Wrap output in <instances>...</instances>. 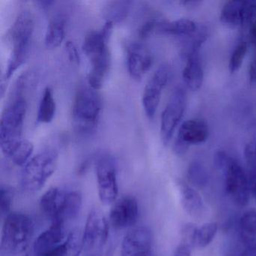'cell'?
Segmentation results:
<instances>
[{"label": "cell", "mask_w": 256, "mask_h": 256, "mask_svg": "<svg viewBox=\"0 0 256 256\" xmlns=\"http://www.w3.org/2000/svg\"><path fill=\"white\" fill-rule=\"evenodd\" d=\"M34 28V16L30 12L25 10L18 14L8 30L6 40L11 46L12 52L6 71L8 80L28 60Z\"/></svg>", "instance_id": "6da1fadb"}, {"label": "cell", "mask_w": 256, "mask_h": 256, "mask_svg": "<svg viewBox=\"0 0 256 256\" xmlns=\"http://www.w3.org/2000/svg\"><path fill=\"white\" fill-rule=\"evenodd\" d=\"M102 112V100L98 90L89 85H82L76 91L72 104V120L74 130L83 136H90L96 131Z\"/></svg>", "instance_id": "7a4b0ae2"}, {"label": "cell", "mask_w": 256, "mask_h": 256, "mask_svg": "<svg viewBox=\"0 0 256 256\" xmlns=\"http://www.w3.org/2000/svg\"><path fill=\"white\" fill-rule=\"evenodd\" d=\"M34 234L32 218L22 212H11L4 220L0 256H18L29 246Z\"/></svg>", "instance_id": "3957f363"}, {"label": "cell", "mask_w": 256, "mask_h": 256, "mask_svg": "<svg viewBox=\"0 0 256 256\" xmlns=\"http://www.w3.org/2000/svg\"><path fill=\"white\" fill-rule=\"evenodd\" d=\"M58 164V154L54 150L43 151L31 158L20 174L23 190L30 193L40 191L54 173Z\"/></svg>", "instance_id": "277c9868"}, {"label": "cell", "mask_w": 256, "mask_h": 256, "mask_svg": "<svg viewBox=\"0 0 256 256\" xmlns=\"http://www.w3.org/2000/svg\"><path fill=\"white\" fill-rule=\"evenodd\" d=\"M28 110L25 98H14L2 113L0 121V144L23 138L24 124Z\"/></svg>", "instance_id": "5b68a950"}, {"label": "cell", "mask_w": 256, "mask_h": 256, "mask_svg": "<svg viewBox=\"0 0 256 256\" xmlns=\"http://www.w3.org/2000/svg\"><path fill=\"white\" fill-rule=\"evenodd\" d=\"M98 197L104 204H110L118 196V167L112 156L102 154L96 162Z\"/></svg>", "instance_id": "8992f818"}, {"label": "cell", "mask_w": 256, "mask_h": 256, "mask_svg": "<svg viewBox=\"0 0 256 256\" xmlns=\"http://www.w3.org/2000/svg\"><path fill=\"white\" fill-rule=\"evenodd\" d=\"M186 106V92L182 88H176L162 114L160 133L164 145L169 144L173 137L176 127L184 116Z\"/></svg>", "instance_id": "52a82bcc"}, {"label": "cell", "mask_w": 256, "mask_h": 256, "mask_svg": "<svg viewBox=\"0 0 256 256\" xmlns=\"http://www.w3.org/2000/svg\"><path fill=\"white\" fill-rule=\"evenodd\" d=\"M223 170L226 174V188L232 200L240 206L248 204L250 200V182L242 167L234 158H229Z\"/></svg>", "instance_id": "ba28073f"}, {"label": "cell", "mask_w": 256, "mask_h": 256, "mask_svg": "<svg viewBox=\"0 0 256 256\" xmlns=\"http://www.w3.org/2000/svg\"><path fill=\"white\" fill-rule=\"evenodd\" d=\"M83 236L84 248L88 252L100 251L106 245L108 238V224L100 210L94 209L90 212Z\"/></svg>", "instance_id": "9c48e42d"}, {"label": "cell", "mask_w": 256, "mask_h": 256, "mask_svg": "<svg viewBox=\"0 0 256 256\" xmlns=\"http://www.w3.org/2000/svg\"><path fill=\"white\" fill-rule=\"evenodd\" d=\"M169 76V67L167 65L161 66L154 73L144 89L142 104L149 119H152L155 116L161 100L162 92L168 82Z\"/></svg>", "instance_id": "30bf717a"}, {"label": "cell", "mask_w": 256, "mask_h": 256, "mask_svg": "<svg viewBox=\"0 0 256 256\" xmlns=\"http://www.w3.org/2000/svg\"><path fill=\"white\" fill-rule=\"evenodd\" d=\"M209 130L204 121L199 119L185 121L180 127L178 137L174 144V151L176 155H184L190 145L198 144L206 142Z\"/></svg>", "instance_id": "8fae6325"}, {"label": "cell", "mask_w": 256, "mask_h": 256, "mask_svg": "<svg viewBox=\"0 0 256 256\" xmlns=\"http://www.w3.org/2000/svg\"><path fill=\"white\" fill-rule=\"evenodd\" d=\"M121 256H156L152 250V234L146 227H138L122 241Z\"/></svg>", "instance_id": "7c38bea8"}, {"label": "cell", "mask_w": 256, "mask_h": 256, "mask_svg": "<svg viewBox=\"0 0 256 256\" xmlns=\"http://www.w3.org/2000/svg\"><path fill=\"white\" fill-rule=\"evenodd\" d=\"M138 205L133 197L126 196L118 200L110 212V222L116 229L132 227L137 222Z\"/></svg>", "instance_id": "4fadbf2b"}, {"label": "cell", "mask_w": 256, "mask_h": 256, "mask_svg": "<svg viewBox=\"0 0 256 256\" xmlns=\"http://www.w3.org/2000/svg\"><path fill=\"white\" fill-rule=\"evenodd\" d=\"M152 64V55L142 43H131L127 47V68L132 78L142 80Z\"/></svg>", "instance_id": "5bb4252c"}, {"label": "cell", "mask_w": 256, "mask_h": 256, "mask_svg": "<svg viewBox=\"0 0 256 256\" xmlns=\"http://www.w3.org/2000/svg\"><path fill=\"white\" fill-rule=\"evenodd\" d=\"M88 59L91 62V70L88 74V85L96 90H100L106 82L112 67L110 49L107 48Z\"/></svg>", "instance_id": "9a60e30c"}, {"label": "cell", "mask_w": 256, "mask_h": 256, "mask_svg": "<svg viewBox=\"0 0 256 256\" xmlns=\"http://www.w3.org/2000/svg\"><path fill=\"white\" fill-rule=\"evenodd\" d=\"M65 223L53 222L52 226L42 233L34 244V252L36 256L54 250L62 244L65 238Z\"/></svg>", "instance_id": "2e32d148"}, {"label": "cell", "mask_w": 256, "mask_h": 256, "mask_svg": "<svg viewBox=\"0 0 256 256\" xmlns=\"http://www.w3.org/2000/svg\"><path fill=\"white\" fill-rule=\"evenodd\" d=\"M4 155L17 166H24L30 160L34 144L25 138L8 143L0 144Z\"/></svg>", "instance_id": "e0dca14e"}, {"label": "cell", "mask_w": 256, "mask_h": 256, "mask_svg": "<svg viewBox=\"0 0 256 256\" xmlns=\"http://www.w3.org/2000/svg\"><path fill=\"white\" fill-rule=\"evenodd\" d=\"M67 193L58 187L48 190L40 199V205L43 214L52 220L58 221L62 210Z\"/></svg>", "instance_id": "ac0fdd59"}, {"label": "cell", "mask_w": 256, "mask_h": 256, "mask_svg": "<svg viewBox=\"0 0 256 256\" xmlns=\"http://www.w3.org/2000/svg\"><path fill=\"white\" fill-rule=\"evenodd\" d=\"M181 203L186 212L194 218H200L204 212V204L196 190L184 182L178 184Z\"/></svg>", "instance_id": "d6986e66"}, {"label": "cell", "mask_w": 256, "mask_h": 256, "mask_svg": "<svg viewBox=\"0 0 256 256\" xmlns=\"http://www.w3.org/2000/svg\"><path fill=\"white\" fill-rule=\"evenodd\" d=\"M186 59V64L182 71V79L188 88L193 91L198 90L204 80V71L199 53L192 54Z\"/></svg>", "instance_id": "ffe728a7"}, {"label": "cell", "mask_w": 256, "mask_h": 256, "mask_svg": "<svg viewBox=\"0 0 256 256\" xmlns=\"http://www.w3.org/2000/svg\"><path fill=\"white\" fill-rule=\"evenodd\" d=\"M198 29L196 23L188 19L182 18L174 22L162 20L158 34L188 37Z\"/></svg>", "instance_id": "44dd1931"}, {"label": "cell", "mask_w": 256, "mask_h": 256, "mask_svg": "<svg viewBox=\"0 0 256 256\" xmlns=\"http://www.w3.org/2000/svg\"><path fill=\"white\" fill-rule=\"evenodd\" d=\"M245 1L233 0L226 2L220 14V20L224 24L236 28L244 23Z\"/></svg>", "instance_id": "7402d4cb"}, {"label": "cell", "mask_w": 256, "mask_h": 256, "mask_svg": "<svg viewBox=\"0 0 256 256\" xmlns=\"http://www.w3.org/2000/svg\"><path fill=\"white\" fill-rule=\"evenodd\" d=\"M66 20L62 16L54 18L46 31L44 43L49 49H55L59 47L65 38Z\"/></svg>", "instance_id": "603a6c76"}, {"label": "cell", "mask_w": 256, "mask_h": 256, "mask_svg": "<svg viewBox=\"0 0 256 256\" xmlns=\"http://www.w3.org/2000/svg\"><path fill=\"white\" fill-rule=\"evenodd\" d=\"M131 4L130 1L108 2L103 8V17L106 22H112L114 24L122 23L128 16Z\"/></svg>", "instance_id": "cb8c5ba5"}, {"label": "cell", "mask_w": 256, "mask_h": 256, "mask_svg": "<svg viewBox=\"0 0 256 256\" xmlns=\"http://www.w3.org/2000/svg\"><path fill=\"white\" fill-rule=\"evenodd\" d=\"M56 102L53 91L50 88H46L38 106L37 122L40 124L52 122L56 113Z\"/></svg>", "instance_id": "d4e9b609"}, {"label": "cell", "mask_w": 256, "mask_h": 256, "mask_svg": "<svg viewBox=\"0 0 256 256\" xmlns=\"http://www.w3.org/2000/svg\"><path fill=\"white\" fill-rule=\"evenodd\" d=\"M82 206V198L78 192L67 193L59 218L56 222L65 223L66 221L74 220L78 216Z\"/></svg>", "instance_id": "484cf974"}, {"label": "cell", "mask_w": 256, "mask_h": 256, "mask_svg": "<svg viewBox=\"0 0 256 256\" xmlns=\"http://www.w3.org/2000/svg\"><path fill=\"white\" fill-rule=\"evenodd\" d=\"M245 158L248 168V179L250 190L256 200V132L252 140L245 148Z\"/></svg>", "instance_id": "4316f807"}, {"label": "cell", "mask_w": 256, "mask_h": 256, "mask_svg": "<svg viewBox=\"0 0 256 256\" xmlns=\"http://www.w3.org/2000/svg\"><path fill=\"white\" fill-rule=\"evenodd\" d=\"M218 230V226L216 222L205 223L200 228H197L194 234L193 247L202 248L208 246L214 238Z\"/></svg>", "instance_id": "83f0119b"}, {"label": "cell", "mask_w": 256, "mask_h": 256, "mask_svg": "<svg viewBox=\"0 0 256 256\" xmlns=\"http://www.w3.org/2000/svg\"><path fill=\"white\" fill-rule=\"evenodd\" d=\"M66 256H79L84 250V236L79 229H74L64 242Z\"/></svg>", "instance_id": "f1b7e54d"}, {"label": "cell", "mask_w": 256, "mask_h": 256, "mask_svg": "<svg viewBox=\"0 0 256 256\" xmlns=\"http://www.w3.org/2000/svg\"><path fill=\"white\" fill-rule=\"evenodd\" d=\"M240 227L248 244L252 242V238L256 236V210L246 212L240 220Z\"/></svg>", "instance_id": "f546056e"}, {"label": "cell", "mask_w": 256, "mask_h": 256, "mask_svg": "<svg viewBox=\"0 0 256 256\" xmlns=\"http://www.w3.org/2000/svg\"><path fill=\"white\" fill-rule=\"evenodd\" d=\"M187 176L193 185L204 187L208 182V174L205 168L198 162H194L188 166Z\"/></svg>", "instance_id": "4dcf8cb0"}, {"label": "cell", "mask_w": 256, "mask_h": 256, "mask_svg": "<svg viewBox=\"0 0 256 256\" xmlns=\"http://www.w3.org/2000/svg\"><path fill=\"white\" fill-rule=\"evenodd\" d=\"M248 50V44L246 42H240L234 50L232 52L229 60V70L230 73H234L240 68L244 62V58Z\"/></svg>", "instance_id": "1f68e13d"}, {"label": "cell", "mask_w": 256, "mask_h": 256, "mask_svg": "<svg viewBox=\"0 0 256 256\" xmlns=\"http://www.w3.org/2000/svg\"><path fill=\"white\" fill-rule=\"evenodd\" d=\"M13 200V194L11 190L1 186L0 190V212L1 217H6L10 212Z\"/></svg>", "instance_id": "d6a6232c"}, {"label": "cell", "mask_w": 256, "mask_h": 256, "mask_svg": "<svg viewBox=\"0 0 256 256\" xmlns=\"http://www.w3.org/2000/svg\"><path fill=\"white\" fill-rule=\"evenodd\" d=\"M161 22V19L152 18L144 22L139 29L138 35L140 38H146L150 36L152 34H158V28H160Z\"/></svg>", "instance_id": "836d02e7"}, {"label": "cell", "mask_w": 256, "mask_h": 256, "mask_svg": "<svg viewBox=\"0 0 256 256\" xmlns=\"http://www.w3.org/2000/svg\"><path fill=\"white\" fill-rule=\"evenodd\" d=\"M256 22V1H245L244 23L241 28L245 30L252 24Z\"/></svg>", "instance_id": "e575fe53"}, {"label": "cell", "mask_w": 256, "mask_h": 256, "mask_svg": "<svg viewBox=\"0 0 256 256\" xmlns=\"http://www.w3.org/2000/svg\"><path fill=\"white\" fill-rule=\"evenodd\" d=\"M196 229L197 227L194 224L191 223L186 224L182 230V244H181L186 246L190 248L193 247V241H194Z\"/></svg>", "instance_id": "d590c367"}, {"label": "cell", "mask_w": 256, "mask_h": 256, "mask_svg": "<svg viewBox=\"0 0 256 256\" xmlns=\"http://www.w3.org/2000/svg\"><path fill=\"white\" fill-rule=\"evenodd\" d=\"M66 49L68 54V59L72 64L79 65L80 64V55L78 50L77 46L73 42L68 41L66 43Z\"/></svg>", "instance_id": "8d00e7d4"}, {"label": "cell", "mask_w": 256, "mask_h": 256, "mask_svg": "<svg viewBox=\"0 0 256 256\" xmlns=\"http://www.w3.org/2000/svg\"><path fill=\"white\" fill-rule=\"evenodd\" d=\"M38 256H66L65 248H64V244L56 247L54 250L46 252L43 254H40Z\"/></svg>", "instance_id": "74e56055"}, {"label": "cell", "mask_w": 256, "mask_h": 256, "mask_svg": "<svg viewBox=\"0 0 256 256\" xmlns=\"http://www.w3.org/2000/svg\"><path fill=\"white\" fill-rule=\"evenodd\" d=\"M245 30H246L250 42L256 47V22L250 25Z\"/></svg>", "instance_id": "f35d334b"}, {"label": "cell", "mask_w": 256, "mask_h": 256, "mask_svg": "<svg viewBox=\"0 0 256 256\" xmlns=\"http://www.w3.org/2000/svg\"><path fill=\"white\" fill-rule=\"evenodd\" d=\"M248 76H250V83L252 84L256 85V55L250 64Z\"/></svg>", "instance_id": "ab89813d"}, {"label": "cell", "mask_w": 256, "mask_h": 256, "mask_svg": "<svg viewBox=\"0 0 256 256\" xmlns=\"http://www.w3.org/2000/svg\"><path fill=\"white\" fill-rule=\"evenodd\" d=\"M241 256H256V242H250L242 252Z\"/></svg>", "instance_id": "60d3db41"}, {"label": "cell", "mask_w": 256, "mask_h": 256, "mask_svg": "<svg viewBox=\"0 0 256 256\" xmlns=\"http://www.w3.org/2000/svg\"><path fill=\"white\" fill-rule=\"evenodd\" d=\"M174 256H191L190 247L181 244V245L178 247Z\"/></svg>", "instance_id": "b9f144b4"}, {"label": "cell", "mask_w": 256, "mask_h": 256, "mask_svg": "<svg viewBox=\"0 0 256 256\" xmlns=\"http://www.w3.org/2000/svg\"><path fill=\"white\" fill-rule=\"evenodd\" d=\"M200 1H182L180 4H182L184 6L187 7V8H196V6L200 4Z\"/></svg>", "instance_id": "7bdbcfd3"}, {"label": "cell", "mask_w": 256, "mask_h": 256, "mask_svg": "<svg viewBox=\"0 0 256 256\" xmlns=\"http://www.w3.org/2000/svg\"><path fill=\"white\" fill-rule=\"evenodd\" d=\"M36 4L42 8L46 10V8H49L54 4V2H52V1H40V2H37Z\"/></svg>", "instance_id": "ee69618b"}, {"label": "cell", "mask_w": 256, "mask_h": 256, "mask_svg": "<svg viewBox=\"0 0 256 256\" xmlns=\"http://www.w3.org/2000/svg\"><path fill=\"white\" fill-rule=\"evenodd\" d=\"M88 166H89V162L88 161L84 162L82 166L79 168L78 173L79 174H84L86 170H88Z\"/></svg>", "instance_id": "f6af8a7d"}, {"label": "cell", "mask_w": 256, "mask_h": 256, "mask_svg": "<svg viewBox=\"0 0 256 256\" xmlns=\"http://www.w3.org/2000/svg\"><path fill=\"white\" fill-rule=\"evenodd\" d=\"M28 256V254H26V256Z\"/></svg>", "instance_id": "bcb514c9"}]
</instances>
